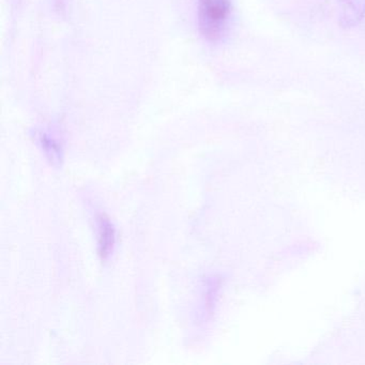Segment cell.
Wrapping results in <instances>:
<instances>
[{"label":"cell","mask_w":365,"mask_h":365,"mask_svg":"<svg viewBox=\"0 0 365 365\" xmlns=\"http://www.w3.org/2000/svg\"><path fill=\"white\" fill-rule=\"evenodd\" d=\"M230 0H200V26L207 39L210 41L222 39L230 29Z\"/></svg>","instance_id":"obj_1"},{"label":"cell","mask_w":365,"mask_h":365,"mask_svg":"<svg viewBox=\"0 0 365 365\" xmlns=\"http://www.w3.org/2000/svg\"><path fill=\"white\" fill-rule=\"evenodd\" d=\"M341 6V25L352 27L365 18V0H339Z\"/></svg>","instance_id":"obj_2"},{"label":"cell","mask_w":365,"mask_h":365,"mask_svg":"<svg viewBox=\"0 0 365 365\" xmlns=\"http://www.w3.org/2000/svg\"><path fill=\"white\" fill-rule=\"evenodd\" d=\"M114 230L112 225L106 220H102L100 225V247L102 256L108 255L114 245Z\"/></svg>","instance_id":"obj_3"}]
</instances>
